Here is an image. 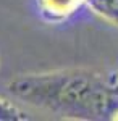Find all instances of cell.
Segmentation results:
<instances>
[{
	"instance_id": "1",
	"label": "cell",
	"mask_w": 118,
	"mask_h": 121,
	"mask_svg": "<svg viewBox=\"0 0 118 121\" xmlns=\"http://www.w3.org/2000/svg\"><path fill=\"white\" fill-rule=\"evenodd\" d=\"M8 91L26 105L65 120H110L118 108V84L86 68L21 74Z\"/></svg>"
},
{
	"instance_id": "2",
	"label": "cell",
	"mask_w": 118,
	"mask_h": 121,
	"mask_svg": "<svg viewBox=\"0 0 118 121\" xmlns=\"http://www.w3.org/2000/svg\"><path fill=\"white\" fill-rule=\"evenodd\" d=\"M44 16L50 21L63 19L86 3V0H39Z\"/></svg>"
},
{
	"instance_id": "3",
	"label": "cell",
	"mask_w": 118,
	"mask_h": 121,
	"mask_svg": "<svg viewBox=\"0 0 118 121\" xmlns=\"http://www.w3.org/2000/svg\"><path fill=\"white\" fill-rule=\"evenodd\" d=\"M86 3L95 15L118 26V0H86Z\"/></svg>"
},
{
	"instance_id": "4",
	"label": "cell",
	"mask_w": 118,
	"mask_h": 121,
	"mask_svg": "<svg viewBox=\"0 0 118 121\" xmlns=\"http://www.w3.org/2000/svg\"><path fill=\"white\" fill-rule=\"evenodd\" d=\"M26 115L5 99H0V121H23Z\"/></svg>"
},
{
	"instance_id": "5",
	"label": "cell",
	"mask_w": 118,
	"mask_h": 121,
	"mask_svg": "<svg viewBox=\"0 0 118 121\" xmlns=\"http://www.w3.org/2000/svg\"><path fill=\"white\" fill-rule=\"evenodd\" d=\"M110 120H118V108L115 110V112L112 113V116H110Z\"/></svg>"
},
{
	"instance_id": "6",
	"label": "cell",
	"mask_w": 118,
	"mask_h": 121,
	"mask_svg": "<svg viewBox=\"0 0 118 121\" xmlns=\"http://www.w3.org/2000/svg\"><path fill=\"white\" fill-rule=\"evenodd\" d=\"M117 84H118V81H117Z\"/></svg>"
}]
</instances>
